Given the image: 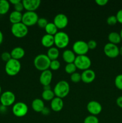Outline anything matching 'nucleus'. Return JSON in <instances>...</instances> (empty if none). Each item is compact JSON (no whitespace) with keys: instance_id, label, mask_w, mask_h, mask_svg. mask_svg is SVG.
<instances>
[{"instance_id":"nucleus-42","label":"nucleus","mask_w":122,"mask_h":123,"mask_svg":"<svg viewBox=\"0 0 122 123\" xmlns=\"http://www.w3.org/2000/svg\"><path fill=\"white\" fill-rule=\"evenodd\" d=\"M3 40H4V36H3V34H2V31L0 30V45L2 44V42H3Z\"/></svg>"},{"instance_id":"nucleus-3","label":"nucleus","mask_w":122,"mask_h":123,"mask_svg":"<svg viewBox=\"0 0 122 123\" xmlns=\"http://www.w3.org/2000/svg\"><path fill=\"white\" fill-rule=\"evenodd\" d=\"M21 69V64L19 60L11 58L7 61L5 66V71L8 75L14 76L20 72Z\"/></svg>"},{"instance_id":"nucleus-5","label":"nucleus","mask_w":122,"mask_h":123,"mask_svg":"<svg viewBox=\"0 0 122 123\" xmlns=\"http://www.w3.org/2000/svg\"><path fill=\"white\" fill-rule=\"evenodd\" d=\"M11 32L17 38H23L28 33V27L22 22L13 24L11 27Z\"/></svg>"},{"instance_id":"nucleus-24","label":"nucleus","mask_w":122,"mask_h":123,"mask_svg":"<svg viewBox=\"0 0 122 123\" xmlns=\"http://www.w3.org/2000/svg\"><path fill=\"white\" fill-rule=\"evenodd\" d=\"M108 39L110 43L116 44V45L120 43L122 41L120 33H118L117 32H110L108 36Z\"/></svg>"},{"instance_id":"nucleus-19","label":"nucleus","mask_w":122,"mask_h":123,"mask_svg":"<svg viewBox=\"0 0 122 123\" xmlns=\"http://www.w3.org/2000/svg\"><path fill=\"white\" fill-rule=\"evenodd\" d=\"M11 58L14 60H19L22 58L25 54V51L22 47L17 46L13 48L10 52Z\"/></svg>"},{"instance_id":"nucleus-2","label":"nucleus","mask_w":122,"mask_h":123,"mask_svg":"<svg viewBox=\"0 0 122 123\" xmlns=\"http://www.w3.org/2000/svg\"><path fill=\"white\" fill-rule=\"evenodd\" d=\"M56 97L63 98L67 97L70 91V86L69 83L64 80L59 81L53 89Z\"/></svg>"},{"instance_id":"nucleus-37","label":"nucleus","mask_w":122,"mask_h":123,"mask_svg":"<svg viewBox=\"0 0 122 123\" xmlns=\"http://www.w3.org/2000/svg\"><path fill=\"white\" fill-rule=\"evenodd\" d=\"M87 43L89 49H91V50L94 49L97 46L96 42L95 40H90Z\"/></svg>"},{"instance_id":"nucleus-4","label":"nucleus","mask_w":122,"mask_h":123,"mask_svg":"<svg viewBox=\"0 0 122 123\" xmlns=\"http://www.w3.org/2000/svg\"><path fill=\"white\" fill-rule=\"evenodd\" d=\"M54 40L56 48L61 49L66 48L69 43V36L64 31H58L54 36Z\"/></svg>"},{"instance_id":"nucleus-8","label":"nucleus","mask_w":122,"mask_h":123,"mask_svg":"<svg viewBox=\"0 0 122 123\" xmlns=\"http://www.w3.org/2000/svg\"><path fill=\"white\" fill-rule=\"evenodd\" d=\"M15 100V94L11 91H4L0 96V102L1 105L7 108L14 105Z\"/></svg>"},{"instance_id":"nucleus-18","label":"nucleus","mask_w":122,"mask_h":123,"mask_svg":"<svg viewBox=\"0 0 122 123\" xmlns=\"http://www.w3.org/2000/svg\"><path fill=\"white\" fill-rule=\"evenodd\" d=\"M41 42L42 45L45 48H50L53 47V44H55L54 36L45 34L42 37Z\"/></svg>"},{"instance_id":"nucleus-11","label":"nucleus","mask_w":122,"mask_h":123,"mask_svg":"<svg viewBox=\"0 0 122 123\" xmlns=\"http://www.w3.org/2000/svg\"><path fill=\"white\" fill-rule=\"evenodd\" d=\"M104 52L105 55L111 58H114L120 54L119 48L116 44L108 43L104 46Z\"/></svg>"},{"instance_id":"nucleus-13","label":"nucleus","mask_w":122,"mask_h":123,"mask_svg":"<svg viewBox=\"0 0 122 123\" xmlns=\"http://www.w3.org/2000/svg\"><path fill=\"white\" fill-rule=\"evenodd\" d=\"M87 110L92 115H99L102 110V106L101 104L98 101H90L87 105Z\"/></svg>"},{"instance_id":"nucleus-34","label":"nucleus","mask_w":122,"mask_h":123,"mask_svg":"<svg viewBox=\"0 0 122 123\" xmlns=\"http://www.w3.org/2000/svg\"><path fill=\"white\" fill-rule=\"evenodd\" d=\"M118 22H117V18H116V16H110L106 19V23L108 24L109 25H116L117 23Z\"/></svg>"},{"instance_id":"nucleus-46","label":"nucleus","mask_w":122,"mask_h":123,"mask_svg":"<svg viewBox=\"0 0 122 123\" xmlns=\"http://www.w3.org/2000/svg\"><path fill=\"white\" fill-rule=\"evenodd\" d=\"M119 52H120V54L122 55V46L119 48Z\"/></svg>"},{"instance_id":"nucleus-7","label":"nucleus","mask_w":122,"mask_h":123,"mask_svg":"<svg viewBox=\"0 0 122 123\" xmlns=\"http://www.w3.org/2000/svg\"><path fill=\"white\" fill-rule=\"evenodd\" d=\"M38 19L39 17L35 12L26 11L23 14L22 22L28 27L37 24Z\"/></svg>"},{"instance_id":"nucleus-39","label":"nucleus","mask_w":122,"mask_h":123,"mask_svg":"<svg viewBox=\"0 0 122 123\" xmlns=\"http://www.w3.org/2000/svg\"><path fill=\"white\" fill-rule=\"evenodd\" d=\"M96 3L100 6H104L108 3V0H96Z\"/></svg>"},{"instance_id":"nucleus-33","label":"nucleus","mask_w":122,"mask_h":123,"mask_svg":"<svg viewBox=\"0 0 122 123\" xmlns=\"http://www.w3.org/2000/svg\"><path fill=\"white\" fill-rule=\"evenodd\" d=\"M48 23H49V22H48V20H47V19H45V18H39L38 22H37V25H38V26L40 27L41 28H45V27L46 26V25H47Z\"/></svg>"},{"instance_id":"nucleus-20","label":"nucleus","mask_w":122,"mask_h":123,"mask_svg":"<svg viewBox=\"0 0 122 123\" xmlns=\"http://www.w3.org/2000/svg\"><path fill=\"white\" fill-rule=\"evenodd\" d=\"M62 58L65 62L68 63H73L75 60V54L71 50L67 49L62 53Z\"/></svg>"},{"instance_id":"nucleus-10","label":"nucleus","mask_w":122,"mask_h":123,"mask_svg":"<svg viewBox=\"0 0 122 123\" xmlns=\"http://www.w3.org/2000/svg\"><path fill=\"white\" fill-rule=\"evenodd\" d=\"M89 50L87 42L83 40L76 41L72 45V51L77 55H86Z\"/></svg>"},{"instance_id":"nucleus-1","label":"nucleus","mask_w":122,"mask_h":123,"mask_svg":"<svg viewBox=\"0 0 122 123\" xmlns=\"http://www.w3.org/2000/svg\"><path fill=\"white\" fill-rule=\"evenodd\" d=\"M50 62L51 60L49 58L46 54H39L37 55L33 60V65L35 67L41 72L50 68Z\"/></svg>"},{"instance_id":"nucleus-15","label":"nucleus","mask_w":122,"mask_h":123,"mask_svg":"<svg viewBox=\"0 0 122 123\" xmlns=\"http://www.w3.org/2000/svg\"><path fill=\"white\" fill-rule=\"evenodd\" d=\"M24 9L28 12H35L41 4L40 0H23Z\"/></svg>"},{"instance_id":"nucleus-35","label":"nucleus","mask_w":122,"mask_h":123,"mask_svg":"<svg viewBox=\"0 0 122 123\" xmlns=\"http://www.w3.org/2000/svg\"><path fill=\"white\" fill-rule=\"evenodd\" d=\"M1 58L2 60V61L7 62V61H8L10 60L11 59V56L10 52H4L1 54Z\"/></svg>"},{"instance_id":"nucleus-48","label":"nucleus","mask_w":122,"mask_h":123,"mask_svg":"<svg viewBox=\"0 0 122 123\" xmlns=\"http://www.w3.org/2000/svg\"><path fill=\"white\" fill-rule=\"evenodd\" d=\"M1 92H2V88H1V85H0V96H1Z\"/></svg>"},{"instance_id":"nucleus-40","label":"nucleus","mask_w":122,"mask_h":123,"mask_svg":"<svg viewBox=\"0 0 122 123\" xmlns=\"http://www.w3.org/2000/svg\"><path fill=\"white\" fill-rule=\"evenodd\" d=\"M116 103L119 108L122 109V96H119L116 100Z\"/></svg>"},{"instance_id":"nucleus-44","label":"nucleus","mask_w":122,"mask_h":123,"mask_svg":"<svg viewBox=\"0 0 122 123\" xmlns=\"http://www.w3.org/2000/svg\"><path fill=\"white\" fill-rule=\"evenodd\" d=\"M20 1H21V0H10L9 2H10V3L12 4L15 5V4H17L18 2H20Z\"/></svg>"},{"instance_id":"nucleus-43","label":"nucleus","mask_w":122,"mask_h":123,"mask_svg":"<svg viewBox=\"0 0 122 123\" xmlns=\"http://www.w3.org/2000/svg\"><path fill=\"white\" fill-rule=\"evenodd\" d=\"M7 109V107L6 106H4L2 105H0V112H6V110Z\"/></svg>"},{"instance_id":"nucleus-16","label":"nucleus","mask_w":122,"mask_h":123,"mask_svg":"<svg viewBox=\"0 0 122 123\" xmlns=\"http://www.w3.org/2000/svg\"><path fill=\"white\" fill-rule=\"evenodd\" d=\"M81 80L86 84H90L94 81L96 78V73L93 70L89 69L84 70L81 74Z\"/></svg>"},{"instance_id":"nucleus-28","label":"nucleus","mask_w":122,"mask_h":123,"mask_svg":"<svg viewBox=\"0 0 122 123\" xmlns=\"http://www.w3.org/2000/svg\"><path fill=\"white\" fill-rule=\"evenodd\" d=\"M76 70L77 67L74 62L73 63L67 64V65L65 67V70L68 74H72V73L76 72Z\"/></svg>"},{"instance_id":"nucleus-9","label":"nucleus","mask_w":122,"mask_h":123,"mask_svg":"<svg viewBox=\"0 0 122 123\" xmlns=\"http://www.w3.org/2000/svg\"><path fill=\"white\" fill-rule=\"evenodd\" d=\"M12 112L17 117H23L27 114L28 112V107L26 103L22 102H18L13 105Z\"/></svg>"},{"instance_id":"nucleus-12","label":"nucleus","mask_w":122,"mask_h":123,"mask_svg":"<svg viewBox=\"0 0 122 123\" xmlns=\"http://www.w3.org/2000/svg\"><path fill=\"white\" fill-rule=\"evenodd\" d=\"M53 24L57 29L65 28L68 24V17L63 13H59L54 18Z\"/></svg>"},{"instance_id":"nucleus-25","label":"nucleus","mask_w":122,"mask_h":123,"mask_svg":"<svg viewBox=\"0 0 122 123\" xmlns=\"http://www.w3.org/2000/svg\"><path fill=\"white\" fill-rule=\"evenodd\" d=\"M10 7V4L7 0H0V14L4 15L8 13Z\"/></svg>"},{"instance_id":"nucleus-30","label":"nucleus","mask_w":122,"mask_h":123,"mask_svg":"<svg viewBox=\"0 0 122 123\" xmlns=\"http://www.w3.org/2000/svg\"><path fill=\"white\" fill-rule=\"evenodd\" d=\"M115 86L118 90H122V74H118L114 80Z\"/></svg>"},{"instance_id":"nucleus-38","label":"nucleus","mask_w":122,"mask_h":123,"mask_svg":"<svg viewBox=\"0 0 122 123\" xmlns=\"http://www.w3.org/2000/svg\"><path fill=\"white\" fill-rule=\"evenodd\" d=\"M116 18H117V22L122 24V9L119 10L116 14Z\"/></svg>"},{"instance_id":"nucleus-26","label":"nucleus","mask_w":122,"mask_h":123,"mask_svg":"<svg viewBox=\"0 0 122 123\" xmlns=\"http://www.w3.org/2000/svg\"><path fill=\"white\" fill-rule=\"evenodd\" d=\"M41 96L43 99L45 101H51L56 97L53 90H52L51 89L43 90Z\"/></svg>"},{"instance_id":"nucleus-27","label":"nucleus","mask_w":122,"mask_h":123,"mask_svg":"<svg viewBox=\"0 0 122 123\" xmlns=\"http://www.w3.org/2000/svg\"><path fill=\"white\" fill-rule=\"evenodd\" d=\"M45 31L47 34L52 36H55L58 31H57V28L56 25L53 24V22H49L46 26L45 27Z\"/></svg>"},{"instance_id":"nucleus-29","label":"nucleus","mask_w":122,"mask_h":123,"mask_svg":"<svg viewBox=\"0 0 122 123\" xmlns=\"http://www.w3.org/2000/svg\"><path fill=\"white\" fill-rule=\"evenodd\" d=\"M99 121L98 118L94 115H89L86 117L84 120L83 123H99Z\"/></svg>"},{"instance_id":"nucleus-6","label":"nucleus","mask_w":122,"mask_h":123,"mask_svg":"<svg viewBox=\"0 0 122 123\" xmlns=\"http://www.w3.org/2000/svg\"><path fill=\"white\" fill-rule=\"evenodd\" d=\"M74 63L75 64L77 68L84 71L90 68L92 64V61L90 58L86 55H77L76 56Z\"/></svg>"},{"instance_id":"nucleus-36","label":"nucleus","mask_w":122,"mask_h":123,"mask_svg":"<svg viewBox=\"0 0 122 123\" xmlns=\"http://www.w3.org/2000/svg\"><path fill=\"white\" fill-rule=\"evenodd\" d=\"M14 10L17 11V12H21L22 13V12L24 9V6L22 3V1H20V2H18L17 4L14 5Z\"/></svg>"},{"instance_id":"nucleus-45","label":"nucleus","mask_w":122,"mask_h":123,"mask_svg":"<svg viewBox=\"0 0 122 123\" xmlns=\"http://www.w3.org/2000/svg\"><path fill=\"white\" fill-rule=\"evenodd\" d=\"M43 88H44V90H50V89H51V87H50V85L44 86H43Z\"/></svg>"},{"instance_id":"nucleus-32","label":"nucleus","mask_w":122,"mask_h":123,"mask_svg":"<svg viewBox=\"0 0 122 123\" xmlns=\"http://www.w3.org/2000/svg\"><path fill=\"white\" fill-rule=\"evenodd\" d=\"M61 67V62L59 60H53L51 61L50 64V68L52 70H57Z\"/></svg>"},{"instance_id":"nucleus-22","label":"nucleus","mask_w":122,"mask_h":123,"mask_svg":"<svg viewBox=\"0 0 122 123\" xmlns=\"http://www.w3.org/2000/svg\"><path fill=\"white\" fill-rule=\"evenodd\" d=\"M23 14L21 12L13 11L9 15V20L12 24L22 22Z\"/></svg>"},{"instance_id":"nucleus-23","label":"nucleus","mask_w":122,"mask_h":123,"mask_svg":"<svg viewBox=\"0 0 122 123\" xmlns=\"http://www.w3.org/2000/svg\"><path fill=\"white\" fill-rule=\"evenodd\" d=\"M46 55L51 61L57 60V58L59 56V50L56 47H51L49 48Z\"/></svg>"},{"instance_id":"nucleus-31","label":"nucleus","mask_w":122,"mask_h":123,"mask_svg":"<svg viewBox=\"0 0 122 123\" xmlns=\"http://www.w3.org/2000/svg\"><path fill=\"white\" fill-rule=\"evenodd\" d=\"M71 80L74 83H78L81 80V74L78 72H75L71 74Z\"/></svg>"},{"instance_id":"nucleus-14","label":"nucleus","mask_w":122,"mask_h":123,"mask_svg":"<svg viewBox=\"0 0 122 123\" xmlns=\"http://www.w3.org/2000/svg\"><path fill=\"white\" fill-rule=\"evenodd\" d=\"M53 78V74L49 69L41 72L39 76V82L43 86L50 85Z\"/></svg>"},{"instance_id":"nucleus-41","label":"nucleus","mask_w":122,"mask_h":123,"mask_svg":"<svg viewBox=\"0 0 122 123\" xmlns=\"http://www.w3.org/2000/svg\"><path fill=\"white\" fill-rule=\"evenodd\" d=\"M50 109L48 108H46V107H45V108L43 109V110L42 111V112L41 113V114L44 115H48L49 114H50Z\"/></svg>"},{"instance_id":"nucleus-17","label":"nucleus","mask_w":122,"mask_h":123,"mask_svg":"<svg viewBox=\"0 0 122 123\" xmlns=\"http://www.w3.org/2000/svg\"><path fill=\"white\" fill-rule=\"evenodd\" d=\"M63 102L62 98L55 97L50 103V106L54 112H60L63 108Z\"/></svg>"},{"instance_id":"nucleus-21","label":"nucleus","mask_w":122,"mask_h":123,"mask_svg":"<svg viewBox=\"0 0 122 123\" xmlns=\"http://www.w3.org/2000/svg\"><path fill=\"white\" fill-rule=\"evenodd\" d=\"M31 106L32 109L36 112H41L43 109L45 108V105L43 100L38 98L32 101Z\"/></svg>"},{"instance_id":"nucleus-47","label":"nucleus","mask_w":122,"mask_h":123,"mask_svg":"<svg viewBox=\"0 0 122 123\" xmlns=\"http://www.w3.org/2000/svg\"><path fill=\"white\" fill-rule=\"evenodd\" d=\"M120 35L121 38H122V30H121L120 32Z\"/></svg>"}]
</instances>
